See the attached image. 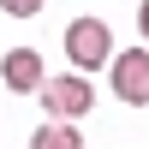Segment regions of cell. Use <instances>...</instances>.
Here are the masks:
<instances>
[{"instance_id":"obj_1","label":"cell","mask_w":149,"mask_h":149,"mask_svg":"<svg viewBox=\"0 0 149 149\" xmlns=\"http://www.w3.org/2000/svg\"><path fill=\"white\" fill-rule=\"evenodd\" d=\"M66 60H72V72H84V78H90L95 66H107V60H113L107 24L102 18H72L66 24Z\"/></svg>"},{"instance_id":"obj_2","label":"cell","mask_w":149,"mask_h":149,"mask_svg":"<svg viewBox=\"0 0 149 149\" xmlns=\"http://www.w3.org/2000/svg\"><path fill=\"white\" fill-rule=\"evenodd\" d=\"M42 107H48V119H84L95 107V90H90V78L84 72H66V78H42Z\"/></svg>"},{"instance_id":"obj_3","label":"cell","mask_w":149,"mask_h":149,"mask_svg":"<svg viewBox=\"0 0 149 149\" xmlns=\"http://www.w3.org/2000/svg\"><path fill=\"white\" fill-rule=\"evenodd\" d=\"M107 78H113V95L131 107H149V48H125V54L107 60Z\"/></svg>"},{"instance_id":"obj_4","label":"cell","mask_w":149,"mask_h":149,"mask_svg":"<svg viewBox=\"0 0 149 149\" xmlns=\"http://www.w3.org/2000/svg\"><path fill=\"white\" fill-rule=\"evenodd\" d=\"M42 54H36V48H12L6 60H0V84H6V90H18V95H36L42 90Z\"/></svg>"},{"instance_id":"obj_5","label":"cell","mask_w":149,"mask_h":149,"mask_svg":"<svg viewBox=\"0 0 149 149\" xmlns=\"http://www.w3.org/2000/svg\"><path fill=\"white\" fill-rule=\"evenodd\" d=\"M30 149H84V131H72V119H48L30 131Z\"/></svg>"},{"instance_id":"obj_6","label":"cell","mask_w":149,"mask_h":149,"mask_svg":"<svg viewBox=\"0 0 149 149\" xmlns=\"http://www.w3.org/2000/svg\"><path fill=\"white\" fill-rule=\"evenodd\" d=\"M42 6H48V0H0V12H6V18H36Z\"/></svg>"},{"instance_id":"obj_7","label":"cell","mask_w":149,"mask_h":149,"mask_svg":"<svg viewBox=\"0 0 149 149\" xmlns=\"http://www.w3.org/2000/svg\"><path fill=\"white\" fill-rule=\"evenodd\" d=\"M137 30H143V48H149V0L137 6Z\"/></svg>"}]
</instances>
